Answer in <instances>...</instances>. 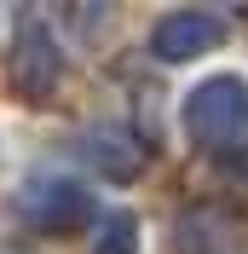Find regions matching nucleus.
I'll return each mask as SVG.
<instances>
[{
	"label": "nucleus",
	"instance_id": "7ed1b4c3",
	"mask_svg": "<svg viewBox=\"0 0 248 254\" xmlns=\"http://www.w3.org/2000/svg\"><path fill=\"white\" fill-rule=\"evenodd\" d=\"M6 75H12L17 98H29V104H41V98H52V93H58V81H63V52H58V41H52L47 17H35V12H23V17H17Z\"/></svg>",
	"mask_w": 248,
	"mask_h": 254
},
{
	"label": "nucleus",
	"instance_id": "423d86ee",
	"mask_svg": "<svg viewBox=\"0 0 248 254\" xmlns=\"http://www.w3.org/2000/svg\"><path fill=\"white\" fill-rule=\"evenodd\" d=\"M139 249V220L133 214H98V231H93V254H133Z\"/></svg>",
	"mask_w": 248,
	"mask_h": 254
},
{
	"label": "nucleus",
	"instance_id": "0eeeda50",
	"mask_svg": "<svg viewBox=\"0 0 248 254\" xmlns=\"http://www.w3.org/2000/svg\"><path fill=\"white\" fill-rule=\"evenodd\" d=\"M0 254H23V249H0Z\"/></svg>",
	"mask_w": 248,
	"mask_h": 254
},
{
	"label": "nucleus",
	"instance_id": "f03ea898",
	"mask_svg": "<svg viewBox=\"0 0 248 254\" xmlns=\"http://www.w3.org/2000/svg\"><path fill=\"white\" fill-rule=\"evenodd\" d=\"M12 208L35 225V231H47V237L81 231V225H93V214H98L93 190L81 185V179H69V174H35V179H23L17 196H12Z\"/></svg>",
	"mask_w": 248,
	"mask_h": 254
},
{
	"label": "nucleus",
	"instance_id": "f257e3e1",
	"mask_svg": "<svg viewBox=\"0 0 248 254\" xmlns=\"http://www.w3.org/2000/svg\"><path fill=\"white\" fill-rule=\"evenodd\" d=\"M185 133L202 150H243L248 144V81L243 75H208L179 104Z\"/></svg>",
	"mask_w": 248,
	"mask_h": 254
},
{
	"label": "nucleus",
	"instance_id": "39448f33",
	"mask_svg": "<svg viewBox=\"0 0 248 254\" xmlns=\"http://www.w3.org/2000/svg\"><path fill=\"white\" fill-rule=\"evenodd\" d=\"M81 156L93 162L104 179H133L144 168V150H133V139H122L116 127H98V133H81Z\"/></svg>",
	"mask_w": 248,
	"mask_h": 254
},
{
	"label": "nucleus",
	"instance_id": "20e7f679",
	"mask_svg": "<svg viewBox=\"0 0 248 254\" xmlns=\"http://www.w3.org/2000/svg\"><path fill=\"white\" fill-rule=\"evenodd\" d=\"M225 41V23L214 12H168L150 35V52L162 64H185V58H202Z\"/></svg>",
	"mask_w": 248,
	"mask_h": 254
}]
</instances>
